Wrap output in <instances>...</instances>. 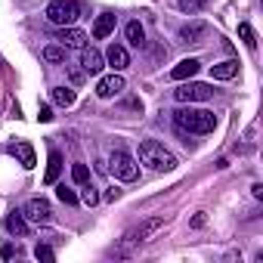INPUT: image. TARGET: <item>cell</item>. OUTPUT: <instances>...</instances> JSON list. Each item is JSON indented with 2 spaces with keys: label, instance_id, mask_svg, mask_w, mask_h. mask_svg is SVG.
<instances>
[{
  "label": "cell",
  "instance_id": "obj_1",
  "mask_svg": "<svg viewBox=\"0 0 263 263\" xmlns=\"http://www.w3.org/2000/svg\"><path fill=\"white\" fill-rule=\"evenodd\" d=\"M174 124L183 130V134H198V137H204V134H211V130L217 127V115L208 111V108H195L192 102H183V108L174 111Z\"/></svg>",
  "mask_w": 263,
  "mask_h": 263
},
{
  "label": "cell",
  "instance_id": "obj_2",
  "mask_svg": "<svg viewBox=\"0 0 263 263\" xmlns=\"http://www.w3.org/2000/svg\"><path fill=\"white\" fill-rule=\"evenodd\" d=\"M140 164H146L149 171H174L177 167V155L171 152V149H164L158 140H146V143H140Z\"/></svg>",
  "mask_w": 263,
  "mask_h": 263
},
{
  "label": "cell",
  "instance_id": "obj_3",
  "mask_svg": "<svg viewBox=\"0 0 263 263\" xmlns=\"http://www.w3.org/2000/svg\"><path fill=\"white\" fill-rule=\"evenodd\" d=\"M47 19L59 28H68L81 19V4L78 0H50V7H47Z\"/></svg>",
  "mask_w": 263,
  "mask_h": 263
},
{
  "label": "cell",
  "instance_id": "obj_4",
  "mask_svg": "<svg viewBox=\"0 0 263 263\" xmlns=\"http://www.w3.org/2000/svg\"><path fill=\"white\" fill-rule=\"evenodd\" d=\"M108 174H115L118 180H124V183H134L137 177H140V164H137V158L134 155H127L124 149H115L111 152V158H108V167H105Z\"/></svg>",
  "mask_w": 263,
  "mask_h": 263
},
{
  "label": "cell",
  "instance_id": "obj_5",
  "mask_svg": "<svg viewBox=\"0 0 263 263\" xmlns=\"http://www.w3.org/2000/svg\"><path fill=\"white\" fill-rule=\"evenodd\" d=\"M164 226V217H146V220H140L134 229H127L124 232V241H121V248L127 251V248H134V245H143V241H149L158 229Z\"/></svg>",
  "mask_w": 263,
  "mask_h": 263
},
{
  "label": "cell",
  "instance_id": "obj_6",
  "mask_svg": "<svg viewBox=\"0 0 263 263\" xmlns=\"http://www.w3.org/2000/svg\"><path fill=\"white\" fill-rule=\"evenodd\" d=\"M211 96H214V87L211 84H195V81H186L183 87L174 90L177 102H208Z\"/></svg>",
  "mask_w": 263,
  "mask_h": 263
},
{
  "label": "cell",
  "instance_id": "obj_7",
  "mask_svg": "<svg viewBox=\"0 0 263 263\" xmlns=\"http://www.w3.org/2000/svg\"><path fill=\"white\" fill-rule=\"evenodd\" d=\"M25 220L28 223H37V226H47V223H53V208H50V201L47 198H31L28 204H25Z\"/></svg>",
  "mask_w": 263,
  "mask_h": 263
},
{
  "label": "cell",
  "instance_id": "obj_8",
  "mask_svg": "<svg viewBox=\"0 0 263 263\" xmlns=\"http://www.w3.org/2000/svg\"><path fill=\"white\" fill-rule=\"evenodd\" d=\"M81 68H84L87 74H102L105 56H102L99 50H93V47H81Z\"/></svg>",
  "mask_w": 263,
  "mask_h": 263
},
{
  "label": "cell",
  "instance_id": "obj_9",
  "mask_svg": "<svg viewBox=\"0 0 263 263\" xmlns=\"http://www.w3.org/2000/svg\"><path fill=\"white\" fill-rule=\"evenodd\" d=\"M124 78L121 74H105V78H99V84H96V96L99 99H111V96H118V93H124Z\"/></svg>",
  "mask_w": 263,
  "mask_h": 263
},
{
  "label": "cell",
  "instance_id": "obj_10",
  "mask_svg": "<svg viewBox=\"0 0 263 263\" xmlns=\"http://www.w3.org/2000/svg\"><path fill=\"white\" fill-rule=\"evenodd\" d=\"M4 226H7V232H10V235H16V238H28V235H31V223L25 220V214H22V211L7 214Z\"/></svg>",
  "mask_w": 263,
  "mask_h": 263
},
{
  "label": "cell",
  "instance_id": "obj_11",
  "mask_svg": "<svg viewBox=\"0 0 263 263\" xmlns=\"http://www.w3.org/2000/svg\"><path fill=\"white\" fill-rule=\"evenodd\" d=\"M208 34H211L208 22H186V25L180 28V41H183V44H201Z\"/></svg>",
  "mask_w": 263,
  "mask_h": 263
},
{
  "label": "cell",
  "instance_id": "obj_12",
  "mask_svg": "<svg viewBox=\"0 0 263 263\" xmlns=\"http://www.w3.org/2000/svg\"><path fill=\"white\" fill-rule=\"evenodd\" d=\"M198 68H201L198 59H183V62H177V65L171 68V81H192V78L198 74Z\"/></svg>",
  "mask_w": 263,
  "mask_h": 263
},
{
  "label": "cell",
  "instance_id": "obj_13",
  "mask_svg": "<svg viewBox=\"0 0 263 263\" xmlns=\"http://www.w3.org/2000/svg\"><path fill=\"white\" fill-rule=\"evenodd\" d=\"M105 62H108L115 71H124V68L130 65V56H127V50H124L121 44H111V47L105 50Z\"/></svg>",
  "mask_w": 263,
  "mask_h": 263
},
{
  "label": "cell",
  "instance_id": "obj_14",
  "mask_svg": "<svg viewBox=\"0 0 263 263\" xmlns=\"http://www.w3.org/2000/svg\"><path fill=\"white\" fill-rule=\"evenodd\" d=\"M235 74H238V62H235V59H226V62L211 65V78H214V81H232Z\"/></svg>",
  "mask_w": 263,
  "mask_h": 263
},
{
  "label": "cell",
  "instance_id": "obj_15",
  "mask_svg": "<svg viewBox=\"0 0 263 263\" xmlns=\"http://www.w3.org/2000/svg\"><path fill=\"white\" fill-rule=\"evenodd\" d=\"M59 41H62L65 47H87V34H84L81 28H74V25L59 28Z\"/></svg>",
  "mask_w": 263,
  "mask_h": 263
},
{
  "label": "cell",
  "instance_id": "obj_16",
  "mask_svg": "<svg viewBox=\"0 0 263 263\" xmlns=\"http://www.w3.org/2000/svg\"><path fill=\"white\" fill-rule=\"evenodd\" d=\"M59 174H62V152H50V158H47V174H44V183L47 186H53L56 180H59Z\"/></svg>",
  "mask_w": 263,
  "mask_h": 263
},
{
  "label": "cell",
  "instance_id": "obj_17",
  "mask_svg": "<svg viewBox=\"0 0 263 263\" xmlns=\"http://www.w3.org/2000/svg\"><path fill=\"white\" fill-rule=\"evenodd\" d=\"M111 31H115V16H111V13L96 16V22H93V37H96V41H102V37H108Z\"/></svg>",
  "mask_w": 263,
  "mask_h": 263
},
{
  "label": "cell",
  "instance_id": "obj_18",
  "mask_svg": "<svg viewBox=\"0 0 263 263\" xmlns=\"http://www.w3.org/2000/svg\"><path fill=\"white\" fill-rule=\"evenodd\" d=\"M124 37H127L130 47H143V44H146V28H143L140 22H127V25H124Z\"/></svg>",
  "mask_w": 263,
  "mask_h": 263
},
{
  "label": "cell",
  "instance_id": "obj_19",
  "mask_svg": "<svg viewBox=\"0 0 263 263\" xmlns=\"http://www.w3.org/2000/svg\"><path fill=\"white\" fill-rule=\"evenodd\" d=\"M13 155H19L22 167H34V164H37V161H34V149H31V143H16V146H13Z\"/></svg>",
  "mask_w": 263,
  "mask_h": 263
},
{
  "label": "cell",
  "instance_id": "obj_20",
  "mask_svg": "<svg viewBox=\"0 0 263 263\" xmlns=\"http://www.w3.org/2000/svg\"><path fill=\"white\" fill-rule=\"evenodd\" d=\"M74 99H78V93L71 90V87H53V102L56 105H74Z\"/></svg>",
  "mask_w": 263,
  "mask_h": 263
},
{
  "label": "cell",
  "instance_id": "obj_21",
  "mask_svg": "<svg viewBox=\"0 0 263 263\" xmlns=\"http://www.w3.org/2000/svg\"><path fill=\"white\" fill-rule=\"evenodd\" d=\"M208 4H211V0H177V10L186 13V16H195V13H201Z\"/></svg>",
  "mask_w": 263,
  "mask_h": 263
},
{
  "label": "cell",
  "instance_id": "obj_22",
  "mask_svg": "<svg viewBox=\"0 0 263 263\" xmlns=\"http://www.w3.org/2000/svg\"><path fill=\"white\" fill-rule=\"evenodd\" d=\"M44 59L47 62H65V47H56V44L44 47Z\"/></svg>",
  "mask_w": 263,
  "mask_h": 263
},
{
  "label": "cell",
  "instance_id": "obj_23",
  "mask_svg": "<svg viewBox=\"0 0 263 263\" xmlns=\"http://www.w3.org/2000/svg\"><path fill=\"white\" fill-rule=\"evenodd\" d=\"M238 37L245 41V47H251V50L257 47V37H254V28H251L248 22H241V25H238Z\"/></svg>",
  "mask_w": 263,
  "mask_h": 263
},
{
  "label": "cell",
  "instance_id": "obj_24",
  "mask_svg": "<svg viewBox=\"0 0 263 263\" xmlns=\"http://www.w3.org/2000/svg\"><path fill=\"white\" fill-rule=\"evenodd\" d=\"M71 180H74L78 186H87V183H90V171H87V164H74V167H71Z\"/></svg>",
  "mask_w": 263,
  "mask_h": 263
},
{
  "label": "cell",
  "instance_id": "obj_25",
  "mask_svg": "<svg viewBox=\"0 0 263 263\" xmlns=\"http://www.w3.org/2000/svg\"><path fill=\"white\" fill-rule=\"evenodd\" d=\"M56 195H59V201H62V204H78V195H74L71 189H65V183L56 189Z\"/></svg>",
  "mask_w": 263,
  "mask_h": 263
},
{
  "label": "cell",
  "instance_id": "obj_26",
  "mask_svg": "<svg viewBox=\"0 0 263 263\" xmlns=\"http://www.w3.org/2000/svg\"><path fill=\"white\" fill-rule=\"evenodd\" d=\"M34 257H37V260H47V263H50V260H56V251H53L50 245H37V248H34Z\"/></svg>",
  "mask_w": 263,
  "mask_h": 263
},
{
  "label": "cell",
  "instance_id": "obj_27",
  "mask_svg": "<svg viewBox=\"0 0 263 263\" xmlns=\"http://www.w3.org/2000/svg\"><path fill=\"white\" fill-rule=\"evenodd\" d=\"M81 201H84V204H90V208H93V204H96V201H99V195H96V192H93V189H90V183H87V186H84V189H81Z\"/></svg>",
  "mask_w": 263,
  "mask_h": 263
},
{
  "label": "cell",
  "instance_id": "obj_28",
  "mask_svg": "<svg viewBox=\"0 0 263 263\" xmlns=\"http://www.w3.org/2000/svg\"><path fill=\"white\" fill-rule=\"evenodd\" d=\"M16 254H19V248H16V245H10V241L0 245V257H4V260H10V257H16Z\"/></svg>",
  "mask_w": 263,
  "mask_h": 263
},
{
  "label": "cell",
  "instance_id": "obj_29",
  "mask_svg": "<svg viewBox=\"0 0 263 263\" xmlns=\"http://www.w3.org/2000/svg\"><path fill=\"white\" fill-rule=\"evenodd\" d=\"M68 78H71V84H84L87 71H84V68H68Z\"/></svg>",
  "mask_w": 263,
  "mask_h": 263
},
{
  "label": "cell",
  "instance_id": "obj_30",
  "mask_svg": "<svg viewBox=\"0 0 263 263\" xmlns=\"http://www.w3.org/2000/svg\"><path fill=\"white\" fill-rule=\"evenodd\" d=\"M37 118H41L44 124H47V121H53V111H50V105H41V108H37Z\"/></svg>",
  "mask_w": 263,
  "mask_h": 263
},
{
  "label": "cell",
  "instance_id": "obj_31",
  "mask_svg": "<svg viewBox=\"0 0 263 263\" xmlns=\"http://www.w3.org/2000/svg\"><path fill=\"white\" fill-rule=\"evenodd\" d=\"M204 223H208V217H204V211H201V214H195V217H192V223H189V226H192V229H201Z\"/></svg>",
  "mask_w": 263,
  "mask_h": 263
},
{
  "label": "cell",
  "instance_id": "obj_32",
  "mask_svg": "<svg viewBox=\"0 0 263 263\" xmlns=\"http://www.w3.org/2000/svg\"><path fill=\"white\" fill-rule=\"evenodd\" d=\"M118 198H121V189H108L105 192V201H118Z\"/></svg>",
  "mask_w": 263,
  "mask_h": 263
},
{
  "label": "cell",
  "instance_id": "obj_33",
  "mask_svg": "<svg viewBox=\"0 0 263 263\" xmlns=\"http://www.w3.org/2000/svg\"><path fill=\"white\" fill-rule=\"evenodd\" d=\"M251 192H254V198H263V186H260V183H254Z\"/></svg>",
  "mask_w": 263,
  "mask_h": 263
}]
</instances>
